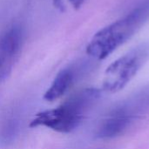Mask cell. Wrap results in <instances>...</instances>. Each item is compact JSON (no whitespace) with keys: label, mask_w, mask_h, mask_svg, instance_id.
I'll use <instances>...</instances> for the list:
<instances>
[{"label":"cell","mask_w":149,"mask_h":149,"mask_svg":"<svg viewBox=\"0 0 149 149\" xmlns=\"http://www.w3.org/2000/svg\"><path fill=\"white\" fill-rule=\"evenodd\" d=\"M100 97L101 92L98 88L82 89L58 107L38 113L31 127H44L62 134L71 133L80 126Z\"/></svg>","instance_id":"obj_1"},{"label":"cell","mask_w":149,"mask_h":149,"mask_svg":"<svg viewBox=\"0 0 149 149\" xmlns=\"http://www.w3.org/2000/svg\"><path fill=\"white\" fill-rule=\"evenodd\" d=\"M149 19V0L142 2L123 17L99 31L86 47V53L105 59L125 44Z\"/></svg>","instance_id":"obj_2"},{"label":"cell","mask_w":149,"mask_h":149,"mask_svg":"<svg viewBox=\"0 0 149 149\" xmlns=\"http://www.w3.org/2000/svg\"><path fill=\"white\" fill-rule=\"evenodd\" d=\"M149 114V86L118 102L100 121L97 137L113 139L126 134L137 122Z\"/></svg>","instance_id":"obj_3"},{"label":"cell","mask_w":149,"mask_h":149,"mask_svg":"<svg viewBox=\"0 0 149 149\" xmlns=\"http://www.w3.org/2000/svg\"><path fill=\"white\" fill-rule=\"evenodd\" d=\"M149 58V44L143 43L113 61L106 70L103 89L117 93L123 89L138 73Z\"/></svg>","instance_id":"obj_4"},{"label":"cell","mask_w":149,"mask_h":149,"mask_svg":"<svg viewBox=\"0 0 149 149\" xmlns=\"http://www.w3.org/2000/svg\"><path fill=\"white\" fill-rule=\"evenodd\" d=\"M22 46V31L19 26L13 25L0 37V81L11 72Z\"/></svg>","instance_id":"obj_5"},{"label":"cell","mask_w":149,"mask_h":149,"mask_svg":"<svg viewBox=\"0 0 149 149\" xmlns=\"http://www.w3.org/2000/svg\"><path fill=\"white\" fill-rule=\"evenodd\" d=\"M77 79V72L72 68L60 71L51 86L45 92L44 98L47 101H53L61 98L72 87Z\"/></svg>","instance_id":"obj_6"},{"label":"cell","mask_w":149,"mask_h":149,"mask_svg":"<svg viewBox=\"0 0 149 149\" xmlns=\"http://www.w3.org/2000/svg\"><path fill=\"white\" fill-rule=\"evenodd\" d=\"M18 127H19V120L16 116L11 115L6 118V120H4L2 126V130H1L2 140L5 142L13 140L17 133Z\"/></svg>","instance_id":"obj_7"},{"label":"cell","mask_w":149,"mask_h":149,"mask_svg":"<svg viewBox=\"0 0 149 149\" xmlns=\"http://www.w3.org/2000/svg\"><path fill=\"white\" fill-rule=\"evenodd\" d=\"M68 1L71 3V4H72L75 9L79 8V7L83 4V3L85 2V0H68Z\"/></svg>","instance_id":"obj_8"}]
</instances>
